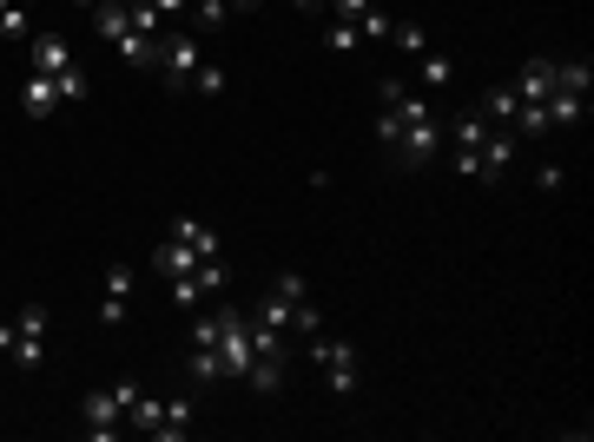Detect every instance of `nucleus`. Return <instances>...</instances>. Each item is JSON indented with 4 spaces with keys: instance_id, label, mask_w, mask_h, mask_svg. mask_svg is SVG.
<instances>
[{
    "instance_id": "1",
    "label": "nucleus",
    "mask_w": 594,
    "mask_h": 442,
    "mask_svg": "<svg viewBox=\"0 0 594 442\" xmlns=\"http://www.w3.org/2000/svg\"><path fill=\"white\" fill-rule=\"evenodd\" d=\"M377 99L397 112V165H430V159H443V126H436V106L423 99V93H410L403 79H384L377 86Z\"/></svg>"
},
{
    "instance_id": "2",
    "label": "nucleus",
    "mask_w": 594,
    "mask_h": 442,
    "mask_svg": "<svg viewBox=\"0 0 594 442\" xmlns=\"http://www.w3.org/2000/svg\"><path fill=\"white\" fill-rule=\"evenodd\" d=\"M258 324H271V331H284V337H317L324 331V311H317V298H311V284H304V271H278L271 278V291L258 298Z\"/></svg>"
},
{
    "instance_id": "3",
    "label": "nucleus",
    "mask_w": 594,
    "mask_h": 442,
    "mask_svg": "<svg viewBox=\"0 0 594 442\" xmlns=\"http://www.w3.org/2000/svg\"><path fill=\"white\" fill-rule=\"evenodd\" d=\"M139 377H119L112 390H86V403H79V423H86V436L93 442H112L119 430H126V410L139 403Z\"/></svg>"
},
{
    "instance_id": "4",
    "label": "nucleus",
    "mask_w": 594,
    "mask_h": 442,
    "mask_svg": "<svg viewBox=\"0 0 594 442\" xmlns=\"http://www.w3.org/2000/svg\"><path fill=\"white\" fill-rule=\"evenodd\" d=\"M46 304H20V317L13 324H0V357H13V364H26V370H40L46 364Z\"/></svg>"
},
{
    "instance_id": "5",
    "label": "nucleus",
    "mask_w": 594,
    "mask_h": 442,
    "mask_svg": "<svg viewBox=\"0 0 594 442\" xmlns=\"http://www.w3.org/2000/svg\"><path fill=\"white\" fill-rule=\"evenodd\" d=\"M152 66H159V79H165L172 93H185V86H192V73L205 66V46H198V33H159V53H152Z\"/></svg>"
},
{
    "instance_id": "6",
    "label": "nucleus",
    "mask_w": 594,
    "mask_h": 442,
    "mask_svg": "<svg viewBox=\"0 0 594 442\" xmlns=\"http://www.w3.org/2000/svg\"><path fill=\"white\" fill-rule=\"evenodd\" d=\"M311 364L324 370V384H331L337 397L357 390V351H350L344 337H324V331H317V337H311Z\"/></svg>"
},
{
    "instance_id": "7",
    "label": "nucleus",
    "mask_w": 594,
    "mask_h": 442,
    "mask_svg": "<svg viewBox=\"0 0 594 442\" xmlns=\"http://www.w3.org/2000/svg\"><path fill=\"white\" fill-rule=\"evenodd\" d=\"M132 291H139V271L132 265H106V298H99V324L119 331L132 317Z\"/></svg>"
},
{
    "instance_id": "8",
    "label": "nucleus",
    "mask_w": 594,
    "mask_h": 442,
    "mask_svg": "<svg viewBox=\"0 0 594 442\" xmlns=\"http://www.w3.org/2000/svg\"><path fill=\"white\" fill-rule=\"evenodd\" d=\"M192 430H198V403H192V397H165V403L152 410V430H145V436L152 442H185Z\"/></svg>"
},
{
    "instance_id": "9",
    "label": "nucleus",
    "mask_w": 594,
    "mask_h": 442,
    "mask_svg": "<svg viewBox=\"0 0 594 442\" xmlns=\"http://www.w3.org/2000/svg\"><path fill=\"white\" fill-rule=\"evenodd\" d=\"M509 86H516V99H529V106H542V99L555 93V60H549V53H536V60H529V66H522V73H516Z\"/></svg>"
},
{
    "instance_id": "10",
    "label": "nucleus",
    "mask_w": 594,
    "mask_h": 442,
    "mask_svg": "<svg viewBox=\"0 0 594 442\" xmlns=\"http://www.w3.org/2000/svg\"><path fill=\"white\" fill-rule=\"evenodd\" d=\"M26 46H33V53H26V60H33V73H46V79H60L66 66H79V60H73V46H66L60 33H40V40H26Z\"/></svg>"
},
{
    "instance_id": "11",
    "label": "nucleus",
    "mask_w": 594,
    "mask_h": 442,
    "mask_svg": "<svg viewBox=\"0 0 594 442\" xmlns=\"http://www.w3.org/2000/svg\"><path fill=\"white\" fill-rule=\"evenodd\" d=\"M53 106H60V86L26 66V79H20V112H26V119H53Z\"/></svg>"
},
{
    "instance_id": "12",
    "label": "nucleus",
    "mask_w": 594,
    "mask_h": 442,
    "mask_svg": "<svg viewBox=\"0 0 594 442\" xmlns=\"http://www.w3.org/2000/svg\"><path fill=\"white\" fill-rule=\"evenodd\" d=\"M152 265H159V278H185V271H192V265H205V258H198L185 238H172V231H165V238H159V251H152Z\"/></svg>"
},
{
    "instance_id": "13",
    "label": "nucleus",
    "mask_w": 594,
    "mask_h": 442,
    "mask_svg": "<svg viewBox=\"0 0 594 442\" xmlns=\"http://www.w3.org/2000/svg\"><path fill=\"white\" fill-rule=\"evenodd\" d=\"M516 106H522V99H516V86H489V93L476 99V112H483L489 126H509V119H516Z\"/></svg>"
},
{
    "instance_id": "14",
    "label": "nucleus",
    "mask_w": 594,
    "mask_h": 442,
    "mask_svg": "<svg viewBox=\"0 0 594 442\" xmlns=\"http://www.w3.org/2000/svg\"><path fill=\"white\" fill-rule=\"evenodd\" d=\"M542 106H549V126H555V132H562V126H582V112H588V99H582V93H562V86H555Z\"/></svg>"
},
{
    "instance_id": "15",
    "label": "nucleus",
    "mask_w": 594,
    "mask_h": 442,
    "mask_svg": "<svg viewBox=\"0 0 594 442\" xmlns=\"http://www.w3.org/2000/svg\"><path fill=\"white\" fill-rule=\"evenodd\" d=\"M489 132H496V126H489L483 112H456V119H450V139H456V152H476Z\"/></svg>"
},
{
    "instance_id": "16",
    "label": "nucleus",
    "mask_w": 594,
    "mask_h": 442,
    "mask_svg": "<svg viewBox=\"0 0 594 442\" xmlns=\"http://www.w3.org/2000/svg\"><path fill=\"white\" fill-rule=\"evenodd\" d=\"M185 377H192V384H225V357H218L212 344H192V357H185Z\"/></svg>"
},
{
    "instance_id": "17",
    "label": "nucleus",
    "mask_w": 594,
    "mask_h": 442,
    "mask_svg": "<svg viewBox=\"0 0 594 442\" xmlns=\"http://www.w3.org/2000/svg\"><path fill=\"white\" fill-rule=\"evenodd\" d=\"M417 60H423V86L430 93H450L456 86V60L450 53H417Z\"/></svg>"
},
{
    "instance_id": "18",
    "label": "nucleus",
    "mask_w": 594,
    "mask_h": 442,
    "mask_svg": "<svg viewBox=\"0 0 594 442\" xmlns=\"http://www.w3.org/2000/svg\"><path fill=\"white\" fill-rule=\"evenodd\" d=\"M555 86H562V93H582V99H588V86H594L588 60H555Z\"/></svg>"
},
{
    "instance_id": "19",
    "label": "nucleus",
    "mask_w": 594,
    "mask_h": 442,
    "mask_svg": "<svg viewBox=\"0 0 594 442\" xmlns=\"http://www.w3.org/2000/svg\"><path fill=\"white\" fill-rule=\"evenodd\" d=\"M0 40H33V20H26V7H20V0H7V7H0Z\"/></svg>"
},
{
    "instance_id": "20",
    "label": "nucleus",
    "mask_w": 594,
    "mask_h": 442,
    "mask_svg": "<svg viewBox=\"0 0 594 442\" xmlns=\"http://www.w3.org/2000/svg\"><path fill=\"white\" fill-rule=\"evenodd\" d=\"M324 46H331V53H357V46H364V33H357L350 20H324Z\"/></svg>"
},
{
    "instance_id": "21",
    "label": "nucleus",
    "mask_w": 594,
    "mask_h": 442,
    "mask_svg": "<svg viewBox=\"0 0 594 442\" xmlns=\"http://www.w3.org/2000/svg\"><path fill=\"white\" fill-rule=\"evenodd\" d=\"M225 86H231V79H225V66H218V60H205V66L192 73V86H185V93H205V99H218Z\"/></svg>"
},
{
    "instance_id": "22",
    "label": "nucleus",
    "mask_w": 594,
    "mask_h": 442,
    "mask_svg": "<svg viewBox=\"0 0 594 442\" xmlns=\"http://www.w3.org/2000/svg\"><path fill=\"white\" fill-rule=\"evenodd\" d=\"M390 40H397L403 53H430V46H423V26H417V20H403V13H390Z\"/></svg>"
},
{
    "instance_id": "23",
    "label": "nucleus",
    "mask_w": 594,
    "mask_h": 442,
    "mask_svg": "<svg viewBox=\"0 0 594 442\" xmlns=\"http://www.w3.org/2000/svg\"><path fill=\"white\" fill-rule=\"evenodd\" d=\"M53 86H60V106H66V99H86V73H79V66H66Z\"/></svg>"
},
{
    "instance_id": "24",
    "label": "nucleus",
    "mask_w": 594,
    "mask_h": 442,
    "mask_svg": "<svg viewBox=\"0 0 594 442\" xmlns=\"http://www.w3.org/2000/svg\"><path fill=\"white\" fill-rule=\"evenodd\" d=\"M192 7H198V26H225V20H231L225 0H192Z\"/></svg>"
},
{
    "instance_id": "25",
    "label": "nucleus",
    "mask_w": 594,
    "mask_h": 442,
    "mask_svg": "<svg viewBox=\"0 0 594 442\" xmlns=\"http://www.w3.org/2000/svg\"><path fill=\"white\" fill-rule=\"evenodd\" d=\"M145 7H159V20H165V13H179L185 0H145Z\"/></svg>"
},
{
    "instance_id": "26",
    "label": "nucleus",
    "mask_w": 594,
    "mask_h": 442,
    "mask_svg": "<svg viewBox=\"0 0 594 442\" xmlns=\"http://www.w3.org/2000/svg\"><path fill=\"white\" fill-rule=\"evenodd\" d=\"M291 7H298V13H324V0H291Z\"/></svg>"
},
{
    "instance_id": "27",
    "label": "nucleus",
    "mask_w": 594,
    "mask_h": 442,
    "mask_svg": "<svg viewBox=\"0 0 594 442\" xmlns=\"http://www.w3.org/2000/svg\"><path fill=\"white\" fill-rule=\"evenodd\" d=\"M66 7H86V13H93V7H99V0H66Z\"/></svg>"
},
{
    "instance_id": "28",
    "label": "nucleus",
    "mask_w": 594,
    "mask_h": 442,
    "mask_svg": "<svg viewBox=\"0 0 594 442\" xmlns=\"http://www.w3.org/2000/svg\"><path fill=\"white\" fill-rule=\"evenodd\" d=\"M20 7H33V0H20Z\"/></svg>"
}]
</instances>
